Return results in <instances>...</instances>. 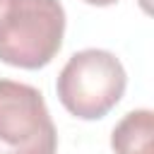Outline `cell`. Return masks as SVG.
I'll return each instance as SVG.
<instances>
[{
    "instance_id": "cell-1",
    "label": "cell",
    "mask_w": 154,
    "mask_h": 154,
    "mask_svg": "<svg viewBox=\"0 0 154 154\" xmlns=\"http://www.w3.org/2000/svg\"><path fill=\"white\" fill-rule=\"evenodd\" d=\"M65 10L58 0H10L0 19V60L38 70L63 46Z\"/></svg>"
},
{
    "instance_id": "cell-2",
    "label": "cell",
    "mask_w": 154,
    "mask_h": 154,
    "mask_svg": "<svg viewBox=\"0 0 154 154\" xmlns=\"http://www.w3.org/2000/svg\"><path fill=\"white\" fill-rule=\"evenodd\" d=\"M128 84L123 63L101 48H87L65 63L55 91L67 113L79 120L103 118L123 96Z\"/></svg>"
},
{
    "instance_id": "cell-3",
    "label": "cell",
    "mask_w": 154,
    "mask_h": 154,
    "mask_svg": "<svg viewBox=\"0 0 154 154\" xmlns=\"http://www.w3.org/2000/svg\"><path fill=\"white\" fill-rule=\"evenodd\" d=\"M58 132L43 94L0 77V154H55Z\"/></svg>"
},
{
    "instance_id": "cell-4",
    "label": "cell",
    "mask_w": 154,
    "mask_h": 154,
    "mask_svg": "<svg viewBox=\"0 0 154 154\" xmlns=\"http://www.w3.org/2000/svg\"><path fill=\"white\" fill-rule=\"evenodd\" d=\"M154 116L149 108L130 111L111 132V147L116 154H152Z\"/></svg>"
},
{
    "instance_id": "cell-5",
    "label": "cell",
    "mask_w": 154,
    "mask_h": 154,
    "mask_svg": "<svg viewBox=\"0 0 154 154\" xmlns=\"http://www.w3.org/2000/svg\"><path fill=\"white\" fill-rule=\"evenodd\" d=\"M87 5H96V7H108V5H116L118 0H84Z\"/></svg>"
},
{
    "instance_id": "cell-6",
    "label": "cell",
    "mask_w": 154,
    "mask_h": 154,
    "mask_svg": "<svg viewBox=\"0 0 154 154\" xmlns=\"http://www.w3.org/2000/svg\"><path fill=\"white\" fill-rule=\"evenodd\" d=\"M7 5H10V0H0V19H2V14H5Z\"/></svg>"
}]
</instances>
